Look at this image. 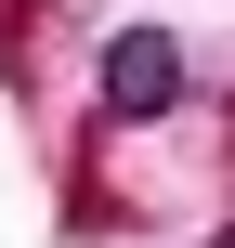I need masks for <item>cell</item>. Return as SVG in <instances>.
<instances>
[{"instance_id":"1","label":"cell","mask_w":235,"mask_h":248,"mask_svg":"<svg viewBox=\"0 0 235 248\" xmlns=\"http://www.w3.org/2000/svg\"><path fill=\"white\" fill-rule=\"evenodd\" d=\"M183 105V39L170 26H118L105 39V118H170Z\"/></svg>"}]
</instances>
